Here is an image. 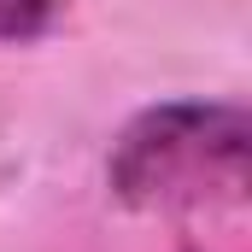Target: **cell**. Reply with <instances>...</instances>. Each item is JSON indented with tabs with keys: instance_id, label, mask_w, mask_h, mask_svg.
<instances>
[{
	"instance_id": "6da1fadb",
	"label": "cell",
	"mask_w": 252,
	"mask_h": 252,
	"mask_svg": "<svg viewBox=\"0 0 252 252\" xmlns=\"http://www.w3.org/2000/svg\"><path fill=\"white\" fill-rule=\"evenodd\" d=\"M252 124L223 100H164L129 118L106 158L112 193L135 211H199L247 199Z\"/></svg>"
},
{
	"instance_id": "7a4b0ae2",
	"label": "cell",
	"mask_w": 252,
	"mask_h": 252,
	"mask_svg": "<svg viewBox=\"0 0 252 252\" xmlns=\"http://www.w3.org/2000/svg\"><path fill=\"white\" fill-rule=\"evenodd\" d=\"M64 12V0H0V41H30Z\"/></svg>"
}]
</instances>
